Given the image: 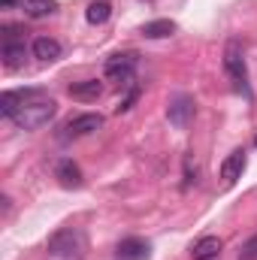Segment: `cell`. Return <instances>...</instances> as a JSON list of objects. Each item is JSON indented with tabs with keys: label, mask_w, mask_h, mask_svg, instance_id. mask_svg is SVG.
I'll return each instance as SVG.
<instances>
[{
	"label": "cell",
	"mask_w": 257,
	"mask_h": 260,
	"mask_svg": "<svg viewBox=\"0 0 257 260\" xmlns=\"http://www.w3.org/2000/svg\"><path fill=\"white\" fill-rule=\"evenodd\" d=\"M55 112H58V103L49 97H30V100H24V106L18 109V115L12 118L15 124L21 130H37V127H43V124H49L52 118H55Z\"/></svg>",
	"instance_id": "obj_1"
},
{
	"label": "cell",
	"mask_w": 257,
	"mask_h": 260,
	"mask_svg": "<svg viewBox=\"0 0 257 260\" xmlns=\"http://www.w3.org/2000/svg\"><path fill=\"white\" fill-rule=\"evenodd\" d=\"M82 248H85V239H82V233L73 230V227H64V230H58V233L49 236V254H52V257L76 260L82 254Z\"/></svg>",
	"instance_id": "obj_2"
},
{
	"label": "cell",
	"mask_w": 257,
	"mask_h": 260,
	"mask_svg": "<svg viewBox=\"0 0 257 260\" xmlns=\"http://www.w3.org/2000/svg\"><path fill=\"white\" fill-rule=\"evenodd\" d=\"M136 64H139V55L136 52H118V55H112L106 61L103 73H106L109 82H130L133 73H136Z\"/></svg>",
	"instance_id": "obj_3"
},
{
	"label": "cell",
	"mask_w": 257,
	"mask_h": 260,
	"mask_svg": "<svg viewBox=\"0 0 257 260\" xmlns=\"http://www.w3.org/2000/svg\"><path fill=\"white\" fill-rule=\"evenodd\" d=\"M224 70L227 76L236 82V88H245V79H248V67H245V55H242V46L236 40L227 43L224 49Z\"/></svg>",
	"instance_id": "obj_4"
},
{
	"label": "cell",
	"mask_w": 257,
	"mask_h": 260,
	"mask_svg": "<svg viewBox=\"0 0 257 260\" xmlns=\"http://www.w3.org/2000/svg\"><path fill=\"white\" fill-rule=\"evenodd\" d=\"M194 109H197V106H194V100L188 94H176V97L170 100V106H167V118H170L173 127L185 130L194 118Z\"/></svg>",
	"instance_id": "obj_5"
},
{
	"label": "cell",
	"mask_w": 257,
	"mask_h": 260,
	"mask_svg": "<svg viewBox=\"0 0 257 260\" xmlns=\"http://www.w3.org/2000/svg\"><path fill=\"white\" fill-rule=\"evenodd\" d=\"M245 164H248V157H245V148H233V151L224 157V164H221V179H224L227 185H233L236 179H242V173H245Z\"/></svg>",
	"instance_id": "obj_6"
},
{
	"label": "cell",
	"mask_w": 257,
	"mask_h": 260,
	"mask_svg": "<svg viewBox=\"0 0 257 260\" xmlns=\"http://www.w3.org/2000/svg\"><path fill=\"white\" fill-rule=\"evenodd\" d=\"M103 127V115H97V112H85V115H76V118H70L67 121V136H88V133H94V130Z\"/></svg>",
	"instance_id": "obj_7"
},
{
	"label": "cell",
	"mask_w": 257,
	"mask_h": 260,
	"mask_svg": "<svg viewBox=\"0 0 257 260\" xmlns=\"http://www.w3.org/2000/svg\"><path fill=\"white\" fill-rule=\"evenodd\" d=\"M115 257L118 260H148V242L139 239V236H127V239L118 242Z\"/></svg>",
	"instance_id": "obj_8"
},
{
	"label": "cell",
	"mask_w": 257,
	"mask_h": 260,
	"mask_svg": "<svg viewBox=\"0 0 257 260\" xmlns=\"http://www.w3.org/2000/svg\"><path fill=\"white\" fill-rule=\"evenodd\" d=\"M30 52H34V58H40V61H58V58L64 55V49H61V43H58L55 37H37L34 46H30Z\"/></svg>",
	"instance_id": "obj_9"
},
{
	"label": "cell",
	"mask_w": 257,
	"mask_h": 260,
	"mask_svg": "<svg viewBox=\"0 0 257 260\" xmlns=\"http://www.w3.org/2000/svg\"><path fill=\"white\" fill-rule=\"evenodd\" d=\"M103 94V82L97 79H82V82H73L70 85V97L73 100H82V103H91Z\"/></svg>",
	"instance_id": "obj_10"
},
{
	"label": "cell",
	"mask_w": 257,
	"mask_h": 260,
	"mask_svg": "<svg viewBox=\"0 0 257 260\" xmlns=\"http://www.w3.org/2000/svg\"><path fill=\"white\" fill-rule=\"evenodd\" d=\"M55 179H58L64 188H82V170H79L70 157H64V160L55 164Z\"/></svg>",
	"instance_id": "obj_11"
},
{
	"label": "cell",
	"mask_w": 257,
	"mask_h": 260,
	"mask_svg": "<svg viewBox=\"0 0 257 260\" xmlns=\"http://www.w3.org/2000/svg\"><path fill=\"white\" fill-rule=\"evenodd\" d=\"M221 248H224V242L218 239V236H203V239H197L191 248V257L194 260H215L221 254Z\"/></svg>",
	"instance_id": "obj_12"
},
{
	"label": "cell",
	"mask_w": 257,
	"mask_h": 260,
	"mask_svg": "<svg viewBox=\"0 0 257 260\" xmlns=\"http://www.w3.org/2000/svg\"><path fill=\"white\" fill-rule=\"evenodd\" d=\"M173 34H176V21H170V18H154V21L142 24V37L145 40H167Z\"/></svg>",
	"instance_id": "obj_13"
},
{
	"label": "cell",
	"mask_w": 257,
	"mask_h": 260,
	"mask_svg": "<svg viewBox=\"0 0 257 260\" xmlns=\"http://www.w3.org/2000/svg\"><path fill=\"white\" fill-rule=\"evenodd\" d=\"M0 55H3V64L9 67V70H18V67L24 64V58H27V49H24V43L6 40L3 49H0Z\"/></svg>",
	"instance_id": "obj_14"
},
{
	"label": "cell",
	"mask_w": 257,
	"mask_h": 260,
	"mask_svg": "<svg viewBox=\"0 0 257 260\" xmlns=\"http://www.w3.org/2000/svg\"><path fill=\"white\" fill-rule=\"evenodd\" d=\"M18 3H21L24 15H30V18H49V15H55V9H58L55 0H18Z\"/></svg>",
	"instance_id": "obj_15"
},
{
	"label": "cell",
	"mask_w": 257,
	"mask_h": 260,
	"mask_svg": "<svg viewBox=\"0 0 257 260\" xmlns=\"http://www.w3.org/2000/svg\"><path fill=\"white\" fill-rule=\"evenodd\" d=\"M109 15H112L109 0H91V3H88V9H85L88 24H106V21H109Z\"/></svg>",
	"instance_id": "obj_16"
},
{
	"label": "cell",
	"mask_w": 257,
	"mask_h": 260,
	"mask_svg": "<svg viewBox=\"0 0 257 260\" xmlns=\"http://www.w3.org/2000/svg\"><path fill=\"white\" fill-rule=\"evenodd\" d=\"M136 97H139V85H133V88H130V91H127V97H124V100H121V103L115 106V112H127L130 106L136 103Z\"/></svg>",
	"instance_id": "obj_17"
},
{
	"label": "cell",
	"mask_w": 257,
	"mask_h": 260,
	"mask_svg": "<svg viewBox=\"0 0 257 260\" xmlns=\"http://www.w3.org/2000/svg\"><path fill=\"white\" fill-rule=\"evenodd\" d=\"M191 185H197V167H194L191 154L185 157V188H191Z\"/></svg>",
	"instance_id": "obj_18"
},
{
	"label": "cell",
	"mask_w": 257,
	"mask_h": 260,
	"mask_svg": "<svg viewBox=\"0 0 257 260\" xmlns=\"http://www.w3.org/2000/svg\"><path fill=\"white\" fill-rule=\"evenodd\" d=\"M239 254H242V260H254L257 257V236H251V239L242 245V251H239Z\"/></svg>",
	"instance_id": "obj_19"
},
{
	"label": "cell",
	"mask_w": 257,
	"mask_h": 260,
	"mask_svg": "<svg viewBox=\"0 0 257 260\" xmlns=\"http://www.w3.org/2000/svg\"><path fill=\"white\" fill-rule=\"evenodd\" d=\"M12 3H15V0H0V6H3V9H9Z\"/></svg>",
	"instance_id": "obj_20"
},
{
	"label": "cell",
	"mask_w": 257,
	"mask_h": 260,
	"mask_svg": "<svg viewBox=\"0 0 257 260\" xmlns=\"http://www.w3.org/2000/svg\"><path fill=\"white\" fill-rule=\"evenodd\" d=\"M254 145H257V136H254Z\"/></svg>",
	"instance_id": "obj_21"
}]
</instances>
